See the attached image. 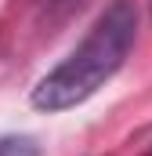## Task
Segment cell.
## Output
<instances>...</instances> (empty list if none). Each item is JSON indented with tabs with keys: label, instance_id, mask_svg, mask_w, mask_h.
Masks as SVG:
<instances>
[{
	"label": "cell",
	"instance_id": "obj_1",
	"mask_svg": "<svg viewBox=\"0 0 152 156\" xmlns=\"http://www.w3.org/2000/svg\"><path fill=\"white\" fill-rule=\"evenodd\" d=\"M138 40V7L134 0H112L87 29V37L40 80L29 94L40 113H65L94 98L123 69Z\"/></svg>",
	"mask_w": 152,
	"mask_h": 156
},
{
	"label": "cell",
	"instance_id": "obj_2",
	"mask_svg": "<svg viewBox=\"0 0 152 156\" xmlns=\"http://www.w3.org/2000/svg\"><path fill=\"white\" fill-rule=\"evenodd\" d=\"M0 156H40V145L26 134H7L0 138Z\"/></svg>",
	"mask_w": 152,
	"mask_h": 156
}]
</instances>
